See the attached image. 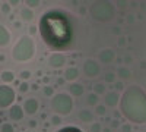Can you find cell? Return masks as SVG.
I'll use <instances>...</instances> for the list:
<instances>
[{
	"instance_id": "1",
	"label": "cell",
	"mask_w": 146,
	"mask_h": 132,
	"mask_svg": "<svg viewBox=\"0 0 146 132\" xmlns=\"http://www.w3.org/2000/svg\"><path fill=\"white\" fill-rule=\"evenodd\" d=\"M120 112L131 123H146V92L139 85L124 90L120 100Z\"/></svg>"
},
{
	"instance_id": "2",
	"label": "cell",
	"mask_w": 146,
	"mask_h": 132,
	"mask_svg": "<svg viewBox=\"0 0 146 132\" xmlns=\"http://www.w3.org/2000/svg\"><path fill=\"white\" fill-rule=\"evenodd\" d=\"M35 41L29 35H23V37L15 44L12 56L16 62H29L35 54Z\"/></svg>"
},
{
	"instance_id": "3",
	"label": "cell",
	"mask_w": 146,
	"mask_h": 132,
	"mask_svg": "<svg viewBox=\"0 0 146 132\" xmlns=\"http://www.w3.org/2000/svg\"><path fill=\"white\" fill-rule=\"evenodd\" d=\"M88 10L89 15L98 22H110L115 18V6L111 2H94Z\"/></svg>"
},
{
	"instance_id": "4",
	"label": "cell",
	"mask_w": 146,
	"mask_h": 132,
	"mask_svg": "<svg viewBox=\"0 0 146 132\" xmlns=\"http://www.w3.org/2000/svg\"><path fill=\"white\" fill-rule=\"evenodd\" d=\"M50 106L56 115L58 116H66L70 115L73 110V97L67 92H58L54 94V97L50 101Z\"/></svg>"
},
{
	"instance_id": "5",
	"label": "cell",
	"mask_w": 146,
	"mask_h": 132,
	"mask_svg": "<svg viewBox=\"0 0 146 132\" xmlns=\"http://www.w3.org/2000/svg\"><path fill=\"white\" fill-rule=\"evenodd\" d=\"M82 72L86 78H96L101 74V65H100L98 60H95V59H86V60L83 62Z\"/></svg>"
},
{
	"instance_id": "6",
	"label": "cell",
	"mask_w": 146,
	"mask_h": 132,
	"mask_svg": "<svg viewBox=\"0 0 146 132\" xmlns=\"http://www.w3.org/2000/svg\"><path fill=\"white\" fill-rule=\"evenodd\" d=\"M15 101V91L9 85H0V107H10Z\"/></svg>"
},
{
	"instance_id": "7",
	"label": "cell",
	"mask_w": 146,
	"mask_h": 132,
	"mask_svg": "<svg viewBox=\"0 0 146 132\" xmlns=\"http://www.w3.org/2000/svg\"><path fill=\"white\" fill-rule=\"evenodd\" d=\"M48 65L54 69H60L66 65V56L60 52H54V53H50L48 56Z\"/></svg>"
},
{
	"instance_id": "8",
	"label": "cell",
	"mask_w": 146,
	"mask_h": 132,
	"mask_svg": "<svg viewBox=\"0 0 146 132\" xmlns=\"http://www.w3.org/2000/svg\"><path fill=\"white\" fill-rule=\"evenodd\" d=\"M115 57H117L115 52L113 49H110V47H107V49H102L98 53V62H100V65L101 63L102 65H110V63H113L115 60Z\"/></svg>"
},
{
	"instance_id": "9",
	"label": "cell",
	"mask_w": 146,
	"mask_h": 132,
	"mask_svg": "<svg viewBox=\"0 0 146 132\" xmlns=\"http://www.w3.org/2000/svg\"><path fill=\"white\" fill-rule=\"evenodd\" d=\"M120 100H121V95L117 91H107L105 95H104L105 107H113V109H115L120 104Z\"/></svg>"
},
{
	"instance_id": "10",
	"label": "cell",
	"mask_w": 146,
	"mask_h": 132,
	"mask_svg": "<svg viewBox=\"0 0 146 132\" xmlns=\"http://www.w3.org/2000/svg\"><path fill=\"white\" fill-rule=\"evenodd\" d=\"M38 107H40L38 100L31 97V98H27L25 101H23L22 109H23V112H25V115H35L36 112H38Z\"/></svg>"
},
{
	"instance_id": "11",
	"label": "cell",
	"mask_w": 146,
	"mask_h": 132,
	"mask_svg": "<svg viewBox=\"0 0 146 132\" xmlns=\"http://www.w3.org/2000/svg\"><path fill=\"white\" fill-rule=\"evenodd\" d=\"M79 76H80V70H79L76 66H69V68H66L64 74H63V79H64L66 82H76Z\"/></svg>"
},
{
	"instance_id": "12",
	"label": "cell",
	"mask_w": 146,
	"mask_h": 132,
	"mask_svg": "<svg viewBox=\"0 0 146 132\" xmlns=\"http://www.w3.org/2000/svg\"><path fill=\"white\" fill-rule=\"evenodd\" d=\"M23 116H25V112H23L22 109V106L19 104H13V106H10V109H9V117L12 119V121H22Z\"/></svg>"
},
{
	"instance_id": "13",
	"label": "cell",
	"mask_w": 146,
	"mask_h": 132,
	"mask_svg": "<svg viewBox=\"0 0 146 132\" xmlns=\"http://www.w3.org/2000/svg\"><path fill=\"white\" fill-rule=\"evenodd\" d=\"M83 92H85V87L82 85V84H79V82L70 84V87H69V94L72 95V97H82Z\"/></svg>"
},
{
	"instance_id": "14",
	"label": "cell",
	"mask_w": 146,
	"mask_h": 132,
	"mask_svg": "<svg viewBox=\"0 0 146 132\" xmlns=\"http://www.w3.org/2000/svg\"><path fill=\"white\" fill-rule=\"evenodd\" d=\"M78 119L83 123H89L94 121V113L89 110V109H82L78 112Z\"/></svg>"
},
{
	"instance_id": "15",
	"label": "cell",
	"mask_w": 146,
	"mask_h": 132,
	"mask_svg": "<svg viewBox=\"0 0 146 132\" xmlns=\"http://www.w3.org/2000/svg\"><path fill=\"white\" fill-rule=\"evenodd\" d=\"M117 76L121 79V81H129L131 78V70L127 68V66H120L117 69Z\"/></svg>"
},
{
	"instance_id": "16",
	"label": "cell",
	"mask_w": 146,
	"mask_h": 132,
	"mask_svg": "<svg viewBox=\"0 0 146 132\" xmlns=\"http://www.w3.org/2000/svg\"><path fill=\"white\" fill-rule=\"evenodd\" d=\"M19 15H21V19H22V21H25V22H31V21L35 18L34 10L29 9V7H27V6L21 9V13H19Z\"/></svg>"
},
{
	"instance_id": "17",
	"label": "cell",
	"mask_w": 146,
	"mask_h": 132,
	"mask_svg": "<svg viewBox=\"0 0 146 132\" xmlns=\"http://www.w3.org/2000/svg\"><path fill=\"white\" fill-rule=\"evenodd\" d=\"M10 43V32L3 27V25H0V46H7Z\"/></svg>"
},
{
	"instance_id": "18",
	"label": "cell",
	"mask_w": 146,
	"mask_h": 132,
	"mask_svg": "<svg viewBox=\"0 0 146 132\" xmlns=\"http://www.w3.org/2000/svg\"><path fill=\"white\" fill-rule=\"evenodd\" d=\"M86 104L89 107H96L100 104V95H96L95 92H89L86 95Z\"/></svg>"
},
{
	"instance_id": "19",
	"label": "cell",
	"mask_w": 146,
	"mask_h": 132,
	"mask_svg": "<svg viewBox=\"0 0 146 132\" xmlns=\"http://www.w3.org/2000/svg\"><path fill=\"white\" fill-rule=\"evenodd\" d=\"M92 92H95L96 95H105V92H107L105 84H102V82H95V84H94V91H92Z\"/></svg>"
},
{
	"instance_id": "20",
	"label": "cell",
	"mask_w": 146,
	"mask_h": 132,
	"mask_svg": "<svg viewBox=\"0 0 146 132\" xmlns=\"http://www.w3.org/2000/svg\"><path fill=\"white\" fill-rule=\"evenodd\" d=\"M2 81L5 82V84H10V82H13L15 81V74L12 70H3L2 72Z\"/></svg>"
},
{
	"instance_id": "21",
	"label": "cell",
	"mask_w": 146,
	"mask_h": 132,
	"mask_svg": "<svg viewBox=\"0 0 146 132\" xmlns=\"http://www.w3.org/2000/svg\"><path fill=\"white\" fill-rule=\"evenodd\" d=\"M42 94L45 95V97H54V88L50 87V85H44L42 87Z\"/></svg>"
},
{
	"instance_id": "22",
	"label": "cell",
	"mask_w": 146,
	"mask_h": 132,
	"mask_svg": "<svg viewBox=\"0 0 146 132\" xmlns=\"http://www.w3.org/2000/svg\"><path fill=\"white\" fill-rule=\"evenodd\" d=\"M115 81V74L114 72H107V74L104 75V82L105 84H114Z\"/></svg>"
},
{
	"instance_id": "23",
	"label": "cell",
	"mask_w": 146,
	"mask_h": 132,
	"mask_svg": "<svg viewBox=\"0 0 146 132\" xmlns=\"http://www.w3.org/2000/svg\"><path fill=\"white\" fill-rule=\"evenodd\" d=\"M95 115H98V116H105L107 115V107L105 104H98L95 107Z\"/></svg>"
},
{
	"instance_id": "24",
	"label": "cell",
	"mask_w": 146,
	"mask_h": 132,
	"mask_svg": "<svg viewBox=\"0 0 146 132\" xmlns=\"http://www.w3.org/2000/svg\"><path fill=\"white\" fill-rule=\"evenodd\" d=\"M102 125H101V122H92L91 123V128H89V131L91 132H102Z\"/></svg>"
},
{
	"instance_id": "25",
	"label": "cell",
	"mask_w": 146,
	"mask_h": 132,
	"mask_svg": "<svg viewBox=\"0 0 146 132\" xmlns=\"http://www.w3.org/2000/svg\"><path fill=\"white\" fill-rule=\"evenodd\" d=\"M62 123H63L62 116H58V115H53V116H51V125H54V126H60Z\"/></svg>"
},
{
	"instance_id": "26",
	"label": "cell",
	"mask_w": 146,
	"mask_h": 132,
	"mask_svg": "<svg viewBox=\"0 0 146 132\" xmlns=\"http://www.w3.org/2000/svg\"><path fill=\"white\" fill-rule=\"evenodd\" d=\"M120 129H121V132H131V123H129V122H126V123H123V125H120Z\"/></svg>"
},
{
	"instance_id": "27",
	"label": "cell",
	"mask_w": 146,
	"mask_h": 132,
	"mask_svg": "<svg viewBox=\"0 0 146 132\" xmlns=\"http://www.w3.org/2000/svg\"><path fill=\"white\" fill-rule=\"evenodd\" d=\"M0 132H15V129H13V126H12L10 123H3L2 125V131Z\"/></svg>"
},
{
	"instance_id": "28",
	"label": "cell",
	"mask_w": 146,
	"mask_h": 132,
	"mask_svg": "<svg viewBox=\"0 0 146 132\" xmlns=\"http://www.w3.org/2000/svg\"><path fill=\"white\" fill-rule=\"evenodd\" d=\"M38 6H40V2H38V0H29V2H27V7H29V9L38 7Z\"/></svg>"
},
{
	"instance_id": "29",
	"label": "cell",
	"mask_w": 146,
	"mask_h": 132,
	"mask_svg": "<svg viewBox=\"0 0 146 132\" xmlns=\"http://www.w3.org/2000/svg\"><path fill=\"white\" fill-rule=\"evenodd\" d=\"M28 90H29V84H28V82L19 84V92H27Z\"/></svg>"
},
{
	"instance_id": "30",
	"label": "cell",
	"mask_w": 146,
	"mask_h": 132,
	"mask_svg": "<svg viewBox=\"0 0 146 132\" xmlns=\"http://www.w3.org/2000/svg\"><path fill=\"white\" fill-rule=\"evenodd\" d=\"M10 9H12V7H10V5H9V3H3V5H2V12H3L5 15L10 13Z\"/></svg>"
},
{
	"instance_id": "31",
	"label": "cell",
	"mask_w": 146,
	"mask_h": 132,
	"mask_svg": "<svg viewBox=\"0 0 146 132\" xmlns=\"http://www.w3.org/2000/svg\"><path fill=\"white\" fill-rule=\"evenodd\" d=\"M19 76H21L22 79H29V78H31V72H29V70H22L21 74H19Z\"/></svg>"
},
{
	"instance_id": "32",
	"label": "cell",
	"mask_w": 146,
	"mask_h": 132,
	"mask_svg": "<svg viewBox=\"0 0 146 132\" xmlns=\"http://www.w3.org/2000/svg\"><path fill=\"white\" fill-rule=\"evenodd\" d=\"M126 43H127L126 37H118V46H120V47H123V46H126Z\"/></svg>"
},
{
	"instance_id": "33",
	"label": "cell",
	"mask_w": 146,
	"mask_h": 132,
	"mask_svg": "<svg viewBox=\"0 0 146 132\" xmlns=\"http://www.w3.org/2000/svg\"><path fill=\"white\" fill-rule=\"evenodd\" d=\"M111 128H120V122L117 121V119H113L111 121Z\"/></svg>"
},
{
	"instance_id": "34",
	"label": "cell",
	"mask_w": 146,
	"mask_h": 132,
	"mask_svg": "<svg viewBox=\"0 0 146 132\" xmlns=\"http://www.w3.org/2000/svg\"><path fill=\"white\" fill-rule=\"evenodd\" d=\"M118 90H124V85H123V82H117V84H115V91L118 92Z\"/></svg>"
},
{
	"instance_id": "35",
	"label": "cell",
	"mask_w": 146,
	"mask_h": 132,
	"mask_svg": "<svg viewBox=\"0 0 146 132\" xmlns=\"http://www.w3.org/2000/svg\"><path fill=\"white\" fill-rule=\"evenodd\" d=\"M28 125H29V128H36V121H35V119H31Z\"/></svg>"
},
{
	"instance_id": "36",
	"label": "cell",
	"mask_w": 146,
	"mask_h": 132,
	"mask_svg": "<svg viewBox=\"0 0 146 132\" xmlns=\"http://www.w3.org/2000/svg\"><path fill=\"white\" fill-rule=\"evenodd\" d=\"M29 32H31V35H34L36 32V28L35 27H29Z\"/></svg>"
},
{
	"instance_id": "37",
	"label": "cell",
	"mask_w": 146,
	"mask_h": 132,
	"mask_svg": "<svg viewBox=\"0 0 146 132\" xmlns=\"http://www.w3.org/2000/svg\"><path fill=\"white\" fill-rule=\"evenodd\" d=\"M79 12H80V15H86V7H80Z\"/></svg>"
},
{
	"instance_id": "38",
	"label": "cell",
	"mask_w": 146,
	"mask_h": 132,
	"mask_svg": "<svg viewBox=\"0 0 146 132\" xmlns=\"http://www.w3.org/2000/svg\"><path fill=\"white\" fill-rule=\"evenodd\" d=\"M118 7H127V3L126 2H118Z\"/></svg>"
},
{
	"instance_id": "39",
	"label": "cell",
	"mask_w": 146,
	"mask_h": 132,
	"mask_svg": "<svg viewBox=\"0 0 146 132\" xmlns=\"http://www.w3.org/2000/svg\"><path fill=\"white\" fill-rule=\"evenodd\" d=\"M64 82H66V81H64L63 78H60V79H57V84H58V85H63Z\"/></svg>"
},
{
	"instance_id": "40",
	"label": "cell",
	"mask_w": 146,
	"mask_h": 132,
	"mask_svg": "<svg viewBox=\"0 0 146 132\" xmlns=\"http://www.w3.org/2000/svg\"><path fill=\"white\" fill-rule=\"evenodd\" d=\"M124 60H126V63H130V62H131V59H130V56H126V57H124Z\"/></svg>"
},
{
	"instance_id": "41",
	"label": "cell",
	"mask_w": 146,
	"mask_h": 132,
	"mask_svg": "<svg viewBox=\"0 0 146 132\" xmlns=\"http://www.w3.org/2000/svg\"><path fill=\"white\" fill-rule=\"evenodd\" d=\"M102 132H111V129H110V128H104Z\"/></svg>"
},
{
	"instance_id": "42",
	"label": "cell",
	"mask_w": 146,
	"mask_h": 132,
	"mask_svg": "<svg viewBox=\"0 0 146 132\" xmlns=\"http://www.w3.org/2000/svg\"><path fill=\"white\" fill-rule=\"evenodd\" d=\"M127 21H129V22L131 23V22H133V16H129V18H127Z\"/></svg>"
},
{
	"instance_id": "43",
	"label": "cell",
	"mask_w": 146,
	"mask_h": 132,
	"mask_svg": "<svg viewBox=\"0 0 146 132\" xmlns=\"http://www.w3.org/2000/svg\"><path fill=\"white\" fill-rule=\"evenodd\" d=\"M25 132H31V131H25Z\"/></svg>"
}]
</instances>
